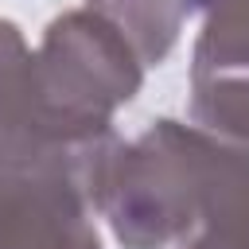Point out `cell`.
<instances>
[{
	"instance_id": "1",
	"label": "cell",
	"mask_w": 249,
	"mask_h": 249,
	"mask_svg": "<svg viewBox=\"0 0 249 249\" xmlns=\"http://www.w3.org/2000/svg\"><path fill=\"white\" fill-rule=\"evenodd\" d=\"M214 148L183 121H156L136 140L105 132L82 144V183L124 249H167L198 222Z\"/></svg>"
},
{
	"instance_id": "2",
	"label": "cell",
	"mask_w": 249,
	"mask_h": 249,
	"mask_svg": "<svg viewBox=\"0 0 249 249\" xmlns=\"http://www.w3.org/2000/svg\"><path fill=\"white\" fill-rule=\"evenodd\" d=\"M144 62L132 43L93 8L58 16L31 51V89L47 132L82 148L113 132V113L136 97Z\"/></svg>"
},
{
	"instance_id": "3",
	"label": "cell",
	"mask_w": 249,
	"mask_h": 249,
	"mask_svg": "<svg viewBox=\"0 0 249 249\" xmlns=\"http://www.w3.org/2000/svg\"><path fill=\"white\" fill-rule=\"evenodd\" d=\"M0 249H101L82 148L0 187Z\"/></svg>"
},
{
	"instance_id": "4",
	"label": "cell",
	"mask_w": 249,
	"mask_h": 249,
	"mask_svg": "<svg viewBox=\"0 0 249 249\" xmlns=\"http://www.w3.org/2000/svg\"><path fill=\"white\" fill-rule=\"evenodd\" d=\"M70 152L74 148L58 144L39 117L31 89V51L19 27L0 19V187L43 171Z\"/></svg>"
},
{
	"instance_id": "5",
	"label": "cell",
	"mask_w": 249,
	"mask_h": 249,
	"mask_svg": "<svg viewBox=\"0 0 249 249\" xmlns=\"http://www.w3.org/2000/svg\"><path fill=\"white\" fill-rule=\"evenodd\" d=\"M179 249H249V148L245 144L218 140L198 222L191 226Z\"/></svg>"
},
{
	"instance_id": "6",
	"label": "cell",
	"mask_w": 249,
	"mask_h": 249,
	"mask_svg": "<svg viewBox=\"0 0 249 249\" xmlns=\"http://www.w3.org/2000/svg\"><path fill=\"white\" fill-rule=\"evenodd\" d=\"M86 8L105 16L132 43L144 66H160L171 54L187 16V0H86Z\"/></svg>"
},
{
	"instance_id": "7",
	"label": "cell",
	"mask_w": 249,
	"mask_h": 249,
	"mask_svg": "<svg viewBox=\"0 0 249 249\" xmlns=\"http://www.w3.org/2000/svg\"><path fill=\"white\" fill-rule=\"evenodd\" d=\"M202 31L195 43L191 78L249 74V0H198Z\"/></svg>"
},
{
	"instance_id": "8",
	"label": "cell",
	"mask_w": 249,
	"mask_h": 249,
	"mask_svg": "<svg viewBox=\"0 0 249 249\" xmlns=\"http://www.w3.org/2000/svg\"><path fill=\"white\" fill-rule=\"evenodd\" d=\"M191 124L218 140L249 148V74L195 78Z\"/></svg>"
}]
</instances>
